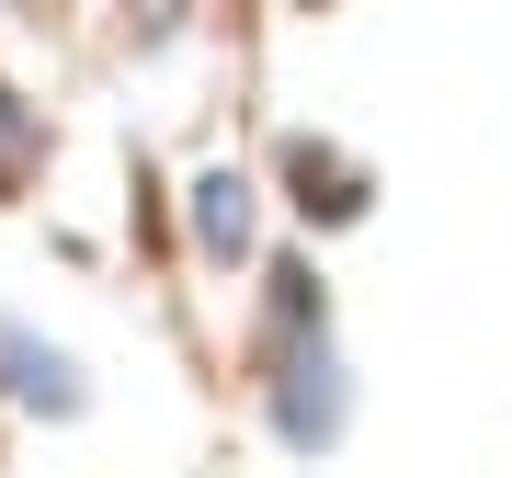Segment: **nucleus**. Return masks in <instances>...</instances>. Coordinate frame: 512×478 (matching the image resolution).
Returning <instances> with one entry per match:
<instances>
[{"mask_svg": "<svg viewBox=\"0 0 512 478\" xmlns=\"http://www.w3.org/2000/svg\"><path fill=\"white\" fill-rule=\"evenodd\" d=\"M342 365H330V342H308V353H296V365H285V399H274V422H285V444H330V433H342Z\"/></svg>", "mask_w": 512, "mask_h": 478, "instance_id": "f257e3e1", "label": "nucleus"}, {"mask_svg": "<svg viewBox=\"0 0 512 478\" xmlns=\"http://www.w3.org/2000/svg\"><path fill=\"white\" fill-rule=\"evenodd\" d=\"M0 365H12V399L23 410H80V365L35 331H0Z\"/></svg>", "mask_w": 512, "mask_h": 478, "instance_id": "f03ea898", "label": "nucleus"}, {"mask_svg": "<svg viewBox=\"0 0 512 478\" xmlns=\"http://www.w3.org/2000/svg\"><path fill=\"white\" fill-rule=\"evenodd\" d=\"M194 239H205V251H251V183H239V171H205V183H194Z\"/></svg>", "mask_w": 512, "mask_h": 478, "instance_id": "7ed1b4c3", "label": "nucleus"}, {"mask_svg": "<svg viewBox=\"0 0 512 478\" xmlns=\"http://www.w3.org/2000/svg\"><path fill=\"white\" fill-rule=\"evenodd\" d=\"M12 137H23V114H12V103H0V148H12Z\"/></svg>", "mask_w": 512, "mask_h": 478, "instance_id": "20e7f679", "label": "nucleus"}]
</instances>
